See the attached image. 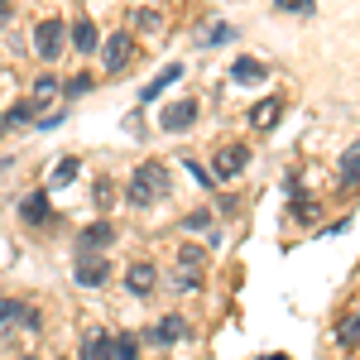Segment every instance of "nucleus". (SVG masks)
Returning a JSON list of instances; mask_svg holds the SVG:
<instances>
[{
	"instance_id": "obj_1",
	"label": "nucleus",
	"mask_w": 360,
	"mask_h": 360,
	"mask_svg": "<svg viewBox=\"0 0 360 360\" xmlns=\"http://www.w3.org/2000/svg\"><path fill=\"white\" fill-rule=\"evenodd\" d=\"M164 193H168V168H164V164H139L135 178H130V193H125V197H130L135 207H154Z\"/></svg>"
},
{
	"instance_id": "obj_2",
	"label": "nucleus",
	"mask_w": 360,
	"mask_h": 360,
	"mask_svg": "<svg viewBox=\"0 0 360 360\" xmlns=\"http://www.w3.org/2000/svg\"><path fill=\"white\" fill-rule=\"evenodd\" d=\"M130 58H135V39H130V34H111V39H106V53H101V68L115 77V72H125Z\"/></svg>"
},
{
	"instance_id": "obj_3",
	"label": "nucleus",
	"mask_w": 360,
	"mask_h": 360,
	"mask_svg": "<svg viewBox=\"0 0 360 360\" xmlns=\"http://www.w3.org/2000/svg\"><path fill=\"white\" fill-rule=\"evenodd\" d=\"M245 164H250L245 144H226L221 154H217V178H236V173H245Z\"/></svg>"
},
{
	"instance_id": "obj_4",
	"label": "nucleus",
	"mask_w": 360,
	"mask_h": 360,
	"mask_svg": "<svg viewBox=\"0 0 360 360\" xmlns=\"http://www.w3.org/2000/svg\"><path fill=\"white\" fill-rule=\"evenodd\" d=\"M34 39H39V44H34L39 58H58V53H63V20H44Z\"/></svg>"
},
{
	"instance_id": "obj_5",
	"label": "nucleus",
	"mask_w": 360,
	"mask_h": 360,
	"mask_svg": "<svg viewBox=\"0 0 360 360\" xmlns=\"http://www.w3.org/2000/svg\"><path fill=\"white\" fill-rule=\"evenodd\" d=\"M106 278H111V264L96 259V255H82V264H77V283H82V288H96V283H106Z\"/></svg>"
},
{
	"instance_id": "obj_6",
	"label": "nucleus",
	"mask_w": 360,
	"mask_h": 360,
	"mask_svg": "<svg viewBox=\"0 0 360 360\" xmlns=\"http://www.w3.org/2000/svg\"><path fill=\"white\" fill-rule=\"evenodd\" d=\"M193 120H197V101H173V106L164 111V130L178 135V130H188Z\"/></svg>"
},
{
	"instance_id": "obj_7",
	"label": "nucleus",
	"mask_w": 360,
	"mask_h": 360,
	"mask_svg": "<svg viewBox=\"0 0 360 360\" xmlns=\"http://www.w3.org/2000/svg\"><path fill=\"white\" fill-rule=\"evenodd\" d=\"M115 240V231L106 221H96V226H86L82 236H77V250H82V255H96V250H106Z\"/></svg>"
},
{
	"instance_id": "obj_8",
	"label": "nucleus",
	"mask_w": 360,
	"mask_h": 360,
	"mask_svg": "<svg viewBox=\"0 0 360 360\" xmlns=\"http://www.w3.org/2000/svg\"><path fill=\"white\" fill-rule=\"evenodd\" d=\"M72 49H77V53H96V25H91L86 15L72 25Z\"/></svg>"
},
{
	"instance_id": "obj_9",
	"label": "nucleus",
	"mask_w": 360,
	"mask_h": 360,
	"mask_svg": "<svg viewBox=\"0 0 360 360\" xmlns=\"http://www.w3.org/2000/svg\"><path fill=\"white\" fill-rule=\"evenodd\" d=\"M82 360H115V341L111 336H86L82 341Z\"/></svg>"
},
{
	"instance_id": "obj_10",
	"label": "nucleus",
	"mask_w": 360,
	"mask_h": 360,
	"mask_svg": "<svg viewBox=\"0 0 360 360\" xmlns=\"http://www.w3.org/2000/svg\"><path fill=\"white\" fill-rule=\"evenodd\" d=\"M178 77H183V63H168L164 72H159V77H154V82L144 86V96H139V101H154V96H159V91H164V86H173V82H178Z\"/></svg>"
},
{
	"instance_id": "obj_11",
	"label": "nucleus",
	"mask_w": 360,
	"mask_h": 360,
	"mask_svg": "<svg viewBox=\"0 0 360 360\" xmlns=\"http://www.w3.org/2000/svg\"><path fill=\"white\" fill-rule=\"evenodd\" d=\"M20 217H25L29 226H44V221H49V202H44V193H29L25 207H20Z\"/></svg>"
},
{
	"instance_id": "obj_12",
	"label": "nucleus",
	"mask_w": 360,
	"mask_h": 360,
	"mask_svg": "<svg viewBox=\"0 0 360 360\" xmlns=\"http://www.w3.org/2000/svg\"><path fill=\"white\" fill-rule=\"evenodd\" d=\"M231 77H236V82H264V63H259V58H236Z\"/></svg>"
},
{
	"instance_id": "obj_13",
	"label": "nucleus",
	"mask_w": 360,
	"mask_h": 360,
	"mask_svg": "<svg viewBox=\"0 0 360 360\" xmlns=\"http://www.w3.org/2000/svg\"><path fill=\"white\" fill-rule=\"evenodd\" d=\"M183 336H188V322H183V317H164V322L154 327V341H164V346L183 341Z\"/></svg>"
},
{
	"instance_id": "obj_14",
	"label": "nucleus",
	"mask_w": 360,
	"mask_h": 360,
	"mask_svg": "<svg viewBox=\"0 0 360 360\" xmlns=\"http://www.w3.org/2000/svg\"><path fill=\"white\" fill-rule=\"evenodd\" d=\"M10 322H39L25 303H15V298H0V327H10Z\"/></svg>"
},
{
	"instance_id": "obj_15",
	"label": "nucleus",
	"mask_w": 360,
	"mask_h": 360,
	"mask_svg": "<svg viewBox=\"0 0 360 360\" xmlns=\"http://www.w3.org/2000/svg\"><path fill=\"white\" fill-rule=\"evenodd\" d=\"M125 283H130V293H149L154 288V264H130Z\"/></svg>"
},
{
	"instance_id": "obj_16",
	"label": "nucleus",
	"mask_w": 360,
	"mask_h": 360,
	"mask_svg": "<svg viewBox=\"0 0 360 360\" xmlns=\"http://www.w3.org/2000/svg\"><path fill=\"white\" fill-rule=\"evenodd\" d=\"M341 183H346V188L360 183V144H351V149L341 154Z\"/></svg>"
},
{
	"instance_id": "obj_17",
	"label": "nucleus",
	"mask_w": 360,
	"mask_h": 360,
	"mask_svg": "<svg viewBox=\"0 0 360 360\" xmlns=\"http://www.w3.org/2000/svg\"><path fill=\"white\" fill-rule=\"evenodd\" d=\"M336 341H341L346 351H356V346H360V307L346 317V322H341V327H336Z\"/></svg>"
},
{
	"instance_id": "obj_18",
	"label": "nucleus",
	"mask_w": 360,
	"mask_h": 360,
	"mask_svg": "<svg viewBox=\"0 0 360 360\" xmlns=\"http://www.w3.org/2000/svg\"><path fill=\"white\" fill-rule=\"evenodd\" d=\"M278 111H283L278 101H259V106L250 111V125H255V130H269V125L278 120Z\"/></svg>"
},
{
	"instance_id": "obj_19",
	"label": "nucleus",
	"mask_w": 360,
	"mask_h": 360,
	"mask_svg": "<svg viewBox=\"0 0 360 360\" xmlns=\"http://www.w3.org/2000/svg\"><path fill=\"white\" fill-rule=\"evenodd\" d=\"M53 96H58V82H53V77H39V82H34V91H29V101H34V106H49Z\"/></svg>"
},
{
	"instance_id": "obj_20",
	"label": "nucleus",
	"mask_w": 360,
	"mask_h": 360,
	"mask_svg": "<svg viewBox=\"0 0 360 360\" xmlns=\"http://www.w3.org/2000/svg\"><path fill=\"white\" fill-rule=\"evenodd\" d=\"M34 111H39L34 101H20V106H10V115H5V130H10V125H29V120H34Z\"/></svg>"
},
{
	"instance_id": "obj_21",
	"label": "nucleus",
	"mask_w": 360,
	"mask_h": 360,
	"mask_svg": "<svg viewBox=\"0 0 360 360\" xmlns=\"http://www.w3.org/2000/svg\"><path fill=\"white\" fill-rule=\"evenodd\" d=\"M139 356V341L135 336H120V341H115V360H135Z\"/></svg>"
},
{
	"instance_id": "obj_22",
	"label": "nucleus",
	"mask_w": 360,
	"mask_h": 360,
	"mask_svg": "<svg viewBox=\"0 0 360 360\" xmlns=\"http://www.w3.org/2000/svg\"><path fill=\"white\" fill-rule=\"evenodd\" d=\"M72 173H77V159H63V164L53 168V183H58V188H63V183L72 178Z\"/></svg>"
},
{
	"instance_id": "obj_23",
	"label": "nucleus",
	"mask_w": 360,
	"mask_h": 360,
	"mask_svg": "<svg viewBox=\"0 0 360 360\" xmlns=\"http://www.w3.org/2000/svg\"><path fill=\"white\" fill-rule=\"evenodd\" d=\"M231 39V25H217V29H207V44H226Z\"/></svg>"
},
{
	"instance_id": "obj_24",
	"label": "nucleus",
	"mask_w": 360,
	"mask_h": 360,
	"mask_svg": "<svg viewBox=\"0 0 360 360\" xmlns=\"http://www.w3.org/2000/svg\"><path fill=\"white\" fill-rule=\"evenodd\" d=\"M178 259H183V264H193V269H197V264H202V250H197V245H183V255H178Z\"/></svg>"
},
{
	"instance_id": "obj_25",
	"label": "nucleus",
	"mask_w": 360,
	"mask_h": 360,
	"mask_svg": "<svg viewBox=\"0 0 360 360\" xmlns=\"http://www.w3.org/2000/svg\"><path fill=\"white\" fill-rule=\"evenodd\" d=\"M207 221H212L207 212H193V217H188V221H183V226H188V231H202V226H207Z\"/></svg>"
},
{
	"instance_id": "obj_26",
	"label": "nucleus",
	"mask_w": 360,
	"mask_h": 360,
	"mask_svg": "<svg viewBox=\"0 0 360 360\" xmlns=\"http://www.w3.org/2000/svg\"><path fill=\"white\" fill-rule=\"evenodd\" d=\"M278 5H283V10H298V15H307V10H312V0H278Z\"/></svg>"
},
{
	"instance_id": "obj_27",
	"label": "nucleus",
	"mask_w": 360,
	"mask_h": 360,
	"mask_svg": "<svg viewBox=\"0 0 360 360\" xmlns=\"http://www.w3.org/2000/svg\"><path fill=\"white\" fill-rule=\"evenodd\" d=\"M10 10H15V5H10V0H0V25L10 20Z\"/></svg>"
},
{
	"instance_id": "obj_28",
	"label": "nucleus",
	"mask_w": 360,
	"mask_h": 360,
	"mask_svg": "<svg viewBox=\"0 0 360 360\" xmlns=\"http://www.w3.org/2000/svg\"><path fill=\"white\" fill-rule=\"evenodd\" d=\"M269 360H288V356H269Z\"/></svg>"
},
{
	"instance_id": "obj_29",
	"label": "nucleus",
	"mask_w": 360,
	"mask_h": 360,
	"mask_svg": "<svg viewBox=\"0 0 360 360\" xmlns=\"http://www.w3.org/2000/svg\"><path fill=\"white\" fill-rule=\"evenodd\" d=\"M25 360H34V356H25Z\"/></svg>"
}]
</instances>
